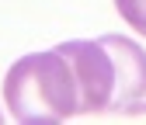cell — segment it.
<instances>
[{
	"mask_svg": "<svg viewBox=\"0 0 146 125\" xmlns=\"http://www.w3.org/2000/svg\"><path fill=\"white\" fill-rule=\"evenodd\" d=\"M115 7L136 35H146V0H115Z\"/></svg>",
	"mask_w": 146,
	"mask_h": 125,
	"instance_id": "obj_4",
	"label": "cell"
},
{
	"mask_svg": "<svg viewBox=\"0 0 146 125\" xmlns=\"http://www.w3.org/2000/svg\"><path fill=\"white\" fill-rule=\"evenodd\" d=\"M101 42L108 45L118 69V94H115L111 111H125L146 97V49L125 35H101Z\"/></svg>",
	"mask_w": 146,
	"mask_h": 125,
	"instance_id": "obj_3",
	"label": "cell"
},
{
	"mask_svg": "<svg viewBox=\"0 0 146 125\" xmlns=\"http://www.w3.org/2000/svg\"><path fill=\"white\" fill-rule=\"evenodd\" d=\"M0 122H4V118H0Z\"/></svg>",
	"mask_w": 146,
	"mask_h": 125,
	"instance_id": "obj_5",
	"label": "cell"
},
{
	"mask_svg": "<svg viewBox=\"0 0 146 125\" xmlns=\"http://www.w3.org/2000/svg\"><path fill=\"white\" fill-rule=\"evenodd\" d=\"M4 101L25 125H59L80 115L73 66L59 49L21 56L4 77Z\"/></svg>",
	"mask_w": 146,
	"mask_h": 125,
	"instance_id": "obj_1",
	"label": "cell"
},
{
	"mask_svg": "<svg viewBox=\"0 0 146 125\" xmlns=\"http://www.w3.org/2000/svg\"><path fill=\"white\" fill-rule=\"evenodd\" d=\"M56 49L73 66V80H77V94H80V115L111 111L115 94H118V69H115L108 45L101 38H73Z\"/></svg>",
	"mask_w": 146,
	"mask_h": 125,
	"instance_id": "obj_2",
	"label": "cell"
}]
</instances>
